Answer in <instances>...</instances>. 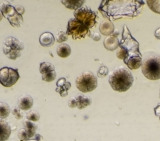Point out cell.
<instances>
[{
    "instance_id": "836d02e7",
    "label": "cell",
    "mask_w": 160,
    "mask_h": 141,
    "mask_svg": "<svg viewBox=\"0 0 160 141\" xmlns=\"http://www.w3.org/2000/svg\"><path fill=\"white\" fill-rule=\"evenodd\" d=\"M118 35H119V32H118V30H115V31L113 32V33L111 35H112V36H113V37L117 38V36H118Z\"/></svg>"
},
{
    "instance_id": "9a60e30c",
    "label": "cell",
    "mask_w": 160,
    "mask_h": 141,
    "mask_svg": "<svg viewBox=\"0 0 160 141\" xmlns=\"http://www.w3.org/2000/svg\"><path fill=\"white\" fill-rule=\"evenodd\" d=\"M75 99L76 101V107L80 110L86 108L92 103L91 98L88 96H85L83 94H78L75 96Z\"/></svg>"
},
{
    "instance_id": "277c9868",
    "label": "cell",
    "mask_w": 160,
    "mask_h": 141,
    "mask_svg": "<svg viewBox=\"0 0 160 141\" xmlns=\"http://www.w3.org/2000/svg\"><path fill=\"white\" fill-rule=\"evenodd\" d=\"M0 12L3 16L8 19L12 26L19 28L24 22L22 15L17 11L15 7L10 4L9 2H2L0 4Z\"/></svg>"
},
{
    "instance_id": "6da1fadb",
    "label": "cell",
    "mask_w": 160,
    "mask_h": 141,
    "mask_svg": "<svg viewBox=\"0 0 160 141\" xmlns=\"http://www.w3.org/2000/svg\"><path fill=\"white\" fill-rule=\"evenodd\" d=\"M133 76L131 72L123 67L118 68L111 73L109 78V83L115 91L125 92L132 85Z\"/></svg>"
},
{
    "instance_id": "83f0119b",
    "label": "cell",
    "mask_w": 160,
    "mask_h": 141,
    "mask_svg": "<svg viewBox=\"0 0 160 141\" xmlns=\"http://www.w3.org/2000/svg\"><path fill=\"white\" fill-rule=\"evenodd\" d=\"M68 40V35L66 34V33L60 31L58 32L57 35V42L58 43H63L65 42Z\"/></svg>"
},
{
    "instance_id": "8fae6325",
    "label": "cell",
    "mask_w": 160,
    "mask_h": 141,
    "mask_svg": "<svg viewBox=\"0 0 160 141\" xmlns=\"http://www.w3.org/2000/svg\"><path fill=\"white\" fill-rule=\"evenodd\" d=\"M124 62L132 70L140 68L142 64V58L138 54L130 55L127 59L124 60Z\"/></svg>"
},
{
    "instance_id": "ac0fdd59",
    "label": "cell",
    "mask_w": 160,
    "mask_h": 141,
    "mask_svg": "<svg viewBox=\"0 0 160 141\" xmlns=\"http://www.w3.org/2000/svg\"><path fill=\"white\" fill-rule=\"evenodd\" d=\"M61 2L66 8L70 9H75L76 11V10H78L81 7H82V4L86 2L84 0H63Z\"/></svg>"
},
{
    "instance_id": "52a82bcc",
    "label": "cell",
    "mask_w": 160,
    "mask_h": 141,
    "mask_svg": "<svg viewBox=\"0 0 160 141\" xmlns=\"http://www.w3.org/2000/svg\"><path fill=\"white\" fill-rule=\"evenodd\" d=\"M66 34L71 35L74 40L81 39L87 35L90 36V31L76 19H71L68 22Z\"/></svg>"
},
{
    "instance_id": "f546056e",
    "label": "cell",
    "mask_w": 160,
    "mask_h": 141,
    "mask_svg": "<svg viewBox=\"0 0 160 141\" xmlns=\"http://www.w3.org/2000/svg\"><path fill=\"white\" fill-rule=\"evenodd\" d=\"M68 104L70 108L73 109V108H75V107H76V99H75V97H71L68 102Z\"/></svg>"
},
{
    "instance_id": "7a4b0ae2",
    "label": "cell",
    "mask_w": 160,
    "mask_h": 141,
    "mask_svg": "<svg viewBox=\"0 0 160 141\" xmlns=\"http://www.w3.org/2000/svg\"><path fill=\"white\" fill-rule=\"evenodd\" d=\"M143 75L150 80L160 79V56L152 55L147 58L142 64Z\"/></svg>"
},
{
    "instance_id": "2e32d148",
    "label": "cell",
    "mask_w": 160,
    "mask_h": 141,
    "mask_svg": "<svg viewBox=\"0 0 160 141\" xmlns=\"http://www.w3.org/2000/svg\"><path fill=\"white\" fill-rule=\"evenodd\" d=\"M99 30L102 35H112L115 31V26L112 22L108 20H105L100 25Z\"/></svg>"
},
{
    "instance_id": "7402d4cb",
    "label": "cell",
    "mask_w": 160,
    "mask_h": 141,
    "mask_svg": "<svg viewBox=\"0 0 160 141\" xmlns=\"http://www.w3.org/2000/svg\"><path fill=\"white\" fill-rule=\"evenodd\" d=\"M147 4L152 12L160 14V1L149 0V1H147Z\"/></svg>"
},
{
    "instance_id": "8992f818",
    "label": "cell",
    "mask_w": 160,
    "mask_h": 141,
    "mask_svg": "<svg viewBox=\"0 0 160 141\" xmlns=\"http://www.w3.org/2000/svg\"><path fill=\"white\" fill-rule=\"evenodd\" d=\"M76 19L81 22L88 29H92L97 24L98 14L88 7H82L74 12Z\"/></svg>"
},
{
    "instance_id": "d6986e66",
    "label": "cell",
    "mask_w": 160,
    "mask_h": 141,
    "mask_svg": "<svg viewBox=\"0 0 160 141\" xmlns=\"http://www.w3.org/2000/svg\"><path fill=\"white\" fill-rule=\"evenodd\" d=\"M56 51H57V54L59 57L63 58L68 57L71 53V47L68 44H65V43H63V44L59 45Z\"/></svg>"
},
{
    "instance_id": "4fadbf2b",
    "label": "cell",
    "mask_w": 160,
    "mask_h": 141,
    "mask_svg": "<svg viewBox=\"0 0 160 141\" xmlns=\"http://www.w3.org/2000/svg\"><path fill=\"white\" fill-rule=\"evenodd\" d=\"M11 132V128L8 123L3 119H0V141L8 140Z\"/></svg>"
},
{
    "instance_id": "603a6c76",
    "label": "cell",
    "mask_w": 160,
    "mask_h": 141,
    "mask_svg": "<svg viewBox=\"0 0 160 141\" xmlns=\"http://www.w3.org/2000/svg\"><path fill=\"white\" fill-rule=\"evenodd\" d=\"M129 55H130V53H129L128 51L125 48L120 46L119 49L117 51V57L119 59L125 60L129 57Z\"/></svg>"
},
{
    "instance_id": "ffe728a7",
    "label": "cell",
    "mask_w": 160,
    "mask_h": 141,
    "mask_svg": "<svg viewBox=\"0 0 160 141\" xmlns=\"http://www.w3.org/2000/svg\"><path fill=\"white\" fill-rule=\"evenodd\" d=\"M53 71H55V67L53 64L47 62H43L40 64L39 72L41 75H45Z\"/></svg>"
},
{
    "instance_id": "9c48e42d",
    "label": "cell",
    "mask_w": 160,
    "mask_h": 141,
    "mask_svg": "<svg viewBox=\"0 0 160 141\" xmlns=\"http://www.w3.org/2000/svg\"><path fill=\"white\" fill-rule=\"evenodd\" d=\"M23 125H24V129H21L18 133V137L20 141L34 140L33 138L37 135L36 131L38 128L37 125L29 120H25L23 123Z\"/></svg>"
},
{
    "instance_id": "e575fe53",
    "label": "cell",
    "mask_w": 160,
    "mask_h": 141,
    "mask_svg": "<svg viewBox=\"0 0 160 141\" xmlns=\"http://www.w3.org/2000/svg\"><path fill=\"white\" fill-rule=\"evenodd\" d=\"M3 15H2V13L1 12H0V21H2V19H3Z\"/></svg>"
},
{
    "instance_id": "f1b7e54d",
    "label": "cell",
    "mask_w": 160,
    "mask_h": 141,
    "mask_svg": "<svg viewBox=\"0 0 160 141\" xmlns=\"http://www.w3.org/2000/svg\"><path fill=\"white\" fill-rule=\"evenodd\" d=\"M90 37H91L92 39H93L95 41H99L101 38V36L98 33H95V32H90Z\"/></svg>"
},
{
    "instance_id": "484cf974",
    "label": "cell",
    "mask_w": 160,
    "mask_h": 141,
    "mask_svg": "<svg viewBox=\"0 0 160 141\" xmlns=\"http://www.w3.org/2000/svg\"><path fill=\"white\" fill-rule=\"evenodd\" d=\"M12 114L14 116L15 119L17 120L22 119L23 116H24V114H23L22 110L19 109V106L13 107V109H12Z\"/></svg>"
},
{
    "instance_id": "d590c367",
    "label": "cell",
    "mask_w": 160,
    "mask_h": 141,
    "mask_svg": "<svg viewBox=\"0 0 160 141\" xmlns=\"http://www.w3.org/2000/svg\"><path fill=\"white\" fill-rule=\"evenodd\" d=\"M159 96H160V92H159Z\"/></svg>"
},
{
    "instance_id": "d6a6232c",
    "label": "cell",
    "mask_w": 160,
    "mask_h": 141,
    "mask_svg": "<svg viewBox=\"0 0 160 141\" xmlns=\"http://www.w3.org/2000/svg\"><path fill=\"white\" fill-rule=\"evenodd\" d=\"M154 36L156 37L157 39L160 40V28L155 31V32H154Z\"/></svg>"
},
{
    "instance_id": "ba28073f",
    "label": "cell",
    "mask_w": 160,
    "mask_h": 141,
    "mask_svg": "<svg viewBox=\"0 0 160 141\" xmlns=\"http://www.w3.org/2000/svg\"><path fill=\"white\" fill-rule=\"evenodd\" d=\"M20 78L17 69L4 67L0 69V84L5 87H11Z\"/></svg>"
},
{
    "instance_id": "1f68e13d",
    "label": "cell",
    "mask_w": 160,
    "mask_h": 141,
    "mask_svg": "<svg viewBox=\"0 0 160 141\" xmlns=\"http://www.w3.org/2000/svg\"><path fill=\"white\" fill-rule=\"evenodd\" d=\"M154 114L157 116H160V104L157 105V106H156L154 108Z\"/></svg>"
},
{
    "instance_id": "44dd1931",
    "label": "cell",
    "mask_w": 160,
    "mask_h": 141,
    "mask_svg": "<svg viewBox=\"0 0 160 141\" xmlns=\"http://www.w3.org/2000/svg\"><path fill=\"white\" fill-rule=\"evenodd\" d=\"M11 111L10 107L7 103L0 102V119H4L9 116Z\"/></svg>"
},
{
    "instance_id": "4316f807",
    "label": "cell",
    "mask_w": 160,
    "mask_h": 141,
    "mask_svg": "<svg viewBox=\"0 0 160 141\" xmlns=\"http://www.w3.org/2000/svg\"><path fill=\"white\" fill-rule=\"evenodd\" d=\"M108 73H109V70H108L106 66H101L99 68L98 72V77L100 78H105L108 75Z\"/></svg>"
},
{
    "instance_id": "7c38bea8",
    "label": "cell",
    "mask_w": 160,
    "mask_h": 141,
    "mask_svg": "<svg viewBox=\"0 0 160 141\" xmlns=\"http://www.w3.org/2000/svg\"><path fill=\"white\" fill-rule=\"evenodd\" d=\"M33 101L32 97L28 94L21 96L18 99V106L21 110L27 111L33 106Z\"/></svg>"
},
{
    "instance_id": "cb8c5ba5",
    "label": "cell",
    "mask_w": 160,
    "mask_h": 141,
    "mask_svg": "<svg viewBox=\"0 0 160 141\" xmlns=\"http://www.w3.org/2000/svg\"><path fill=\"white\" fill-rule=\"evenodd\" d=\"M27 119L32 122H36L40 119V115L37 111H31L27 114Z\"/></svg>"
},
{
    "instance_id": "d4e9b609",
    "label": "cell",
    "mask_w": 160,
    "mask_h": 141,
    "mask_svg": "<svg viewBox=\"0 0 160 141\" xmlns=\"http://www.w3.org/2000/svg\"><path fill=\"white\" fill-rule=\"evenodd\" d=\"M56 78V73L55 71L51 72L49 73L42 75V80L46 82H53Z\"/></svg>"
},
{
    "instance_id": "30bf717a",
    "label": "cell",
    "mask_w": 160,
    "mask_h": 141,
    "mask_svg": "<svg viewBox=\"0 0 160 141\" xmlns=\"http://www.w3.org/2000/svg\"><path fill=\"white\" fill-rule=\"evenodd\" d=\"M56 92L60 94L61 96L65 97L68 95V91L71 89V84L69 82H67L66 78H61L56 82Z\"/></svg>"
},
{
    "instance_id": "3957f363",
    "label": "cell",
    "mask_w": 160,
    "mask_h": 141,
    "mask_svg": "<svg viewBox=\"0 0 160 141\" xmlns=\"http://www.w3.org/2000/svg\"><path fill=\"white\" fill-rule=\"evenodd\" d=\"M24 49V45L19 39L8 36L4 40L3 44V53L10 60H16L22 55L21 51Z\"/></svg>"
},
{
    "instance_id": "4dcf8cb0",
    "label": "cell",
    "mask_w": 160,
    "mask_h": 141,
    "mask_svg": "<svg viewBox=\"0 0 160 141\" xmlns=\"http://www.w3.org/2000/svg\"><path fill=\"white\" fill-rule=\"evenodd\" d=\"M15 9H17V11L21 15H23L25 12V9L22 6H20V5H17V6L14 7Z\"/></svg>"
},
{
    "instance_id": "e0dca14e",
    "label": "cell",
    "mask_w": 160,
    "mask_h": 141,
    "mask_svg": "<svg viewBox=\"0 0 160 141\" xmlns=\"http://www.w3.org/2000/svg\"><path fill=\"white\" fill-rule=\"evenodd\" d=\"M120 46V42L118 38L113 37L112 35L107 37L104 40V47L108 50L113 51L117 49Z\"/></svg>"
},
{
    "instance_id": "8d00e7d4",
    "label": "cell",
    "mask_w": 160,
    "mask_h": 141,
    "mask_svg": "<svg viewBox=\"0 0 160 141\" xmlns=\"http://www.w3.org/2000/svg\"><path fill=\"white\" fill-rule=\"evenodd\" d=\"M159 119H160V118H159Z\"/></svg>"
},
{
    "instance_id": "5bb4252c",
    "label": "cell",
    "mask_w": 160,
    "mask_h": 141,
    "mask_svg": "<svg viewBox=\"0 0 160 141\" xmlns=\"http://www.w3.org/2000/svg\"><path fill=\"white\" fill-rule=\"evenodd\" d=\"M40 44L45 48H49L52 46L55 43V38L53 33L50 32H44L40 35L39 38Z\"/></svg>"
},
{
    "instance_id": "5b68a950",
    "label": "cell",
    "mask_w": 160,
    "mask_h": 141,
    "mask_svg": "<svg viewBox=\"0 0 160 141\" xmlns=\"http://www.w3.org/2000/svg\"><path fill=\"white\" fill-rule=\"evenodd\" d=\"M77 88L83 93L95 90L98 87L96 76L91 72L87 71L81 74L76 80Z\"/></svg>"
}]
</instances>
